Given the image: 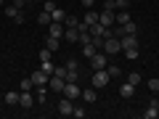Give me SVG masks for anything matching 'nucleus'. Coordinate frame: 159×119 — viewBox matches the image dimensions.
I'll list each match as a JSON object with an SVG mask.
<instances>
[{
  "mask_svg": "<svg viewBox=\"0 0 159 119\" xmlns=\"http://www.w3.org/2000/svg\"><path fill=\"white\" fill-rule=\"evenodd\" d=\"M40 69H43V72H45L48 77H51V74L56 72V64H53V61H40Z\"/></svg>",
  "mask_w": 159,
  "mask_h": 119,
  "instance_id": "a211bd4d",
  "label": "nucleus"
},
{
  "mask_svg": "<svg viewBox=\"0 0 159 119\" xmlns=\"http://www.w3.org/2000/svg\"><path fill=\"white\" fill-rule=\"evenodd\" d=\"M0 6H3V0H0Z\"/></svg>",
  "mask_w": 159,
  "mask_h": 119,
  "instance_id": "37998d69",
  "label": "nucleus"
},
{
  "mask_svg": "<svg viewBox=\"0 0 159 119\" xmlns=\"http://www.w3.org/2000/svg\"><path fill=\"white\" fill-rule=\"evenodd\" d=\"M64 85H66V79H64V77H56V74H51V77H48V90L64 93Z\"/></svg>",
  "mask_w": 159,
  "mask_h": 119,
  "instance_id": "423d86ee",
  "label": "nucleus"
},
{
  "mask_svg": "<svg viewBox=\"0 0 159 119\" xmlns=\"http://www.w3.org/2000/svg\"><path fill=\"white\" fill-rule=\"evenodd\" d=\"M101 8H103V11H114L117 6H114V0H103V3H101Z\"/></svg>",
  "mask_w": 159,
  "mask_h": 119,
  "instance_id": "f704fd0d",
  "label": "nucleus"
},
{
  "mask_svg": "<svg viewBox=\"0 0 159 119\" xmlns=\"http://www.w3.org/2000/svg\"><path fill=\"white\" fill-rule=\"evenodd\" d=\"M6 103H8V106H16V103H19V93H16V90L6 93Z\"/></svg>",
  "mask_w": 159,
  "mask_h": 119,
  "instance_id": "b1692460",
  "label": "nucleus"
},
{
  "mask_svg": "<svg viewBox=\"0 0 159 119\" xmlns=\"http://www.w3.org/2000/svg\"><path fill=\"white\" fill-rule=\"evenodd\" d=\"M82 101H85V103H96V101H98L96 87H93V90H82Z\"/></svg>",
  "mask_w": 159,
  "mask_h": 119,
  "instance_id": "dca6fc26",
  "label": "nucleus"
},
{
  "mask_svg": "<svg viewBox=\"0 0 159 119\" xmlns=\"http://www.w3.org/2000/svg\"><path fill=\"white\" fill-rule=\"evenodd\" d=\"M106 72H109V77H119V74H122V69H119V66H114V64H109V66H106Z\"/></svg>",
  "mask_w": 159,
  "mask_h": 119,
  "instance_id": "cd10ccee",
  "label": "nucleus"
},
{
  "mask_svg": "<svg viewBox=\"0 0 159 119\" xmlns=\"http://www.w3.org/2000/svg\"><path fill=\"white\" fill-rule=\"evenodd\" d=\"M64 95H66L69 101H77V98H82V87H80L77 82H66V85H64Z\"/></svg>",
  "mask_w": 159,
  "mask_h": 119,
  "instance_id": "7ed1b4c3",
  "label": "nucleus"
},
{
  "mask_svg": "<svg viewBox=\"0 0 159 119\" xmlns=\"http://www.w3.org/2000/svg\"><path fill=\"white\" fill-rule=\"evenodd\" d=\"M88 61H90L93 69H106V66H109V56H106L103 51H96V56L88 58Z\"/></svg>",
  "mask_w": 159,
  "mask_h": 119,
  "instance_id": "20e7f679",
  "label": "nucleus"
},
{
  "mask_svg": "<svg viewBox=\"0 0 159 119\" xmlns=\"http://www.w3.org/2000/svg\"><path fill=\"white\" fill-rule=\"evenodd\" d=\"M98 21H101L103 27H111V24H114V11H103V8H101V13H98Z\"/></svg>",
  "mask_w": 159,
  "mask_h": 119,
  "instance_id": "f8f14e48",
  "label": "nucleus"
},
{
  "mask_svg": "<svg viewBox=\"0 0 159 119\" xmlns=\"http://www.w3.org/2000/svg\"><path fill=\"white\" fill-rule=\"evenodd\" d=\"M122 27V34H135L138 32V27H135V21H127V24H119Z\"/></svg>",
  "mask_w": 159,
  "mask_h": 119,
  "instance_id": "6ab92c4d",
  "label": "nucleus"
},
{
  "mask_svg": "<svg viewBox=\"0 0 159 119\" xmlns=\"http://www.w3.org/2000/svg\"><path fill=\"white\" fill-rule=\"evenodd\" d=\"M148 90L159 93V79H148Z\"/></svg>",
  "mask_w": 159,
  "mask_h": 119,
  "instance_id": "e433bc0d",
  "label": "nucleus"
},
{
  "mask_svg": "<svg viewBox=\"0 0 159 119\" xmlns=\"http://www.w3.org/2000/svg\"><path fill=\"white\" fill-rule=\"evenodd\" d=\"M157 108H159V101H157Z\"/></svg>",
  "mask_w": 159,
  "mask_h": 119,
  "instance_id": "79ce46f5",
  "label": "nucleus"
},
{
  "mask_svg": "<svg viewBox=\"0 0 159 119\" xmlns=\"http://www.w3.org/2000/svg\"><path fill=\"white\" fill-rule=\"evenodd\" d=\"M127 21H133L127 11H119V13H114V24H127Z\"/></svg>",
  "mask_w": 159,
  "mask_h": 119,
  "instance_id": "f3484780",
  "label": "nucleus"
},
{
  "mask_svg": "<svg viewBox=\"0 0 159 119\" xmlns=\"http://www.w3.org/2000/svg\"><path fill=\"white\" fill-rule=\"evenodd\" d=\"M32 82H34V87H40V85H48V74L43 72V69H34V74H32Z\"/></svg>",
  "mask_w": 159,
  "mask_h": 119,
  "instance_id": "1a4fd4ad",
  "label": "nucleus"
},
{
  "mask_svg": "<svg viewBox=\"0 0 159 119\" xmlns=\"http://www.w3.org/2000/svg\"><path fill=\"white\" fill-rule=\"evenodd\" d=\"M64 40H66V42H77L80 40V29L77 27H66L64 29Z\"/></svg>",
  "mask_w": 159,
  "mask_h": 119,
  "instance_id": "9b49d317",
  "label": "nucleus"
},
{
  "mask_svg": "<svg viewBox=\"0 0 159 119\" xmlns=\"http://www.w3.org/2000/svg\"><path fill=\"white\" fill-rule=\"evenodd\" d=\"M51 19H53V21H64V19H66V13H64L61 8L56 6V8H53V11H51Z\"/></svg>",
  "mask_w": 159,
  "mask_h": 119,
  "instance_id": "4be33fe9",
  "label": "nucleus"
},
{
  "mask_svg": "<svg viewBox=\"0 0 159 119\" xmlns=\"http://www.w3.org/2000/svg\"><path fill=\"white\" fill-rule=\"evenodd\" d=\"M138 53H141L138 48H125V58H130V61H135V58H138Z\"/></svg>",
  "mask_w": 159,
  "mask_h": 119,
  "instance_id": "c85d7f7f",
  "label": "nucleus"
},
{
  "mask_svg": "<svg viewBox=\"0 0 159 119\" xmlns=\"http://www.w3.org/2000/svg\"><path fill=\"white\" fill-rule=\"evenodd\" d=\"M114 6H117L119 11H127V6H130V0H114Z\"/></svg>",
  "mask_w": 159,
  "mask_h": 119,
  "instance_id": "72a5a7b5",
  "label": "nucleus"
},
{
  "mask_svg": "<svg viewBox=\"0 0 159 119\" xmlns=\"http://www.w3.org/2000/svg\"><path fill=\"white\" fill-rule=\"evenodd\" d=\"M64 29H66V27H64V21H51V24H48V34H51V37L61 40L64 37Z\"/></svg>",
  "mask_w": 159,
  "mask_h": 119,
  "instance_id": "6e6552de",
  "label": "nucleus"
},
{
  "mask_svg": "<svg viewBox=\"0 0 159 119\" xmlns=\"http://www.w3.org/2000/svg\"><path fill=\"white\" fill-rule=\"evenodd\" d=\"M53 74H56V77H64V79H66V66H56V72H53Z\"/></svg>",
  "mask_w": 159,
  "mask_h": 119,
  "instance_id": "4c0bfd02",
  "label": "nucleus"
},
{
  "mask_svg": "<svg viewBox=\"0 0 159 119\" xmlns=\"http://www.w3.org/2000/svg\"><path fill=\"white\" fill-rule=\"evenodd\" d=\"M82 21H85L88 27H90V24H98V11H93V8H88V11H85V19H82Z\"/></svg>",
  "mask_w": 159,
  "mask_h": 119,
  "instance_id": "4468645a",
  "label": "nucleus"
},
{
  "mask_svg": "<svg viewBox=\"0 0 159 119\" xmlns=\"http://www.w3.org/2000/svg\"><path fill=\"white\" fill-rule=\"evenodd\" d=\"M109 82H111V77H109L106 69H96V74H93V87H96V90H103Z\"/></svg>",
  "mask_w": 159,
  "mask_h": 119,
  "instance_id": "f257e3e1",
  "label": "nucleus"
},
{
  "mask_svg": "<svg viewBox=\"0 0 159 119\" xmlns=\"http://www.w3.org/2000/svg\"><path fill=\"white\" fill-rule=\"evenodd\" d=\"M80 72H74V69H66V82H77Z\"/></svg>",
  "mask_w": 159,
  "mask_h": 119,
  "instance_id": "473e14b6",
  "label": "nucleus"
},
{
  "mask_svg": "<svg viewBox=\"0 0 159 119\" xmlns=\"http://www.w3.org/2000/svg\"><path fill=\"white\" fill-rule=\"evenodd\" d=\"M119 42H122V51H125V48H138V37L135 34H122Z\"/></svg>",
  "mask_w": 159,
  "mask_h": 119,
  "instance_id": "9d476101",
  "label": "nucleus"
},
{
  "mask_svg": "<svg viewBox=\"0 0 159 119\" xmlns=\"http://www.w3.org/2000/svg\"><path fill=\"white\" fill-rule=\"evenodd\" d=\"M45 48H51V51L56 53L58 51V37H51V34H48V37H45Z\"/></svg>",
  "mask_w": 159,
  "mask_h": 119,
  "instance_id": "5701e85b",
  "label": "nucleus"
},
{
  "mask_svg": "<svg viewBox=\"0 0 159 119\" xmlns=\"http://www.w3.org/2000/svg\"><path fill=\"white\" fill-rule=\"evenodd\" d=\"M101 48H103V53H106V56H117V53L122 51V42H119V37H106Z\"/></svg>",
  "mask_w": 159,
  "mask_h": 119,
  "instance_id": "f03ea898",
  "label": "nucleus"
},
{
  "mask_svg": "<svg viewBox=\"0 0 159 119\" xmlns=\"http://www.w3.org/2000/svg\"><path fill=\"white\" fill-rule=\"evenodd\" d=\"M72 111H74V101H69V98L64 95L61 101H58V114H61V117H69Z\"/></svg>",
  "mask_w": 159,
  "mask_h": 119,
  "instance_id": "0eeeda50",
  "label": "nucleus"
},
{
  "mask_svg": "<svg viewBox=\"0 0 159 119\" xmlns=\"http://www.w3.org/2000/svg\"><path fill=\"white\" fill-rule=\"evenodd\" d=\"M96 51H98V48L93 45V42H88V45H82V56H85V58H93V56H96Z\"/></svg>",
  "mask_w": 159,
  "mask_h": 119,
  "instance_id": "aec40b11",
  "label": "nucleus"
},
{
  "mask_svg": "<svg viewBox=\"0 0 159 119\" xmlns=\"http://www.w3.org/2000/svg\"><path fill=\"white\" fill-rule=\"evenodd\" d=\"M37 21L43 24V27H48V24L53 21V19H51V11H45V8H43V13H40V16H37Z\"/></svg>",
  "mask_w": 159,
  "mask_h": 119,
  "instance_id": "412c9836",
  "label": "nucleus"
},
{
  "mask_svg": "<svg viewBox=\"0 0 159 119\" xmlns=\"http://www.w3.org/2000/svg\"><path fill=\"white\" fill-rule=\"evenodd\" d=\"M19 11H21V8H19V6H16V3H13V6H6V16H11V19H13V16H16V13H19Z\"/></svg>",
  "mask_w": 159,
  "mask_h": 119,
  "instance_id": "c756f323",
  "label": "nucleus"
},
{
  "mask_svg": "<svg viewBox=\"0 0 159 119\" xmlns=\"http://www.w3.org/2000/svg\"><path fill=\"white\" fill-rule=\"evenodd\" d=\"M19 106H21V108H32V106H34L32 90H21V93H19Z\"/></svg>",
  "mask_w": 159,
  "mask_h": 119,
  "instance_id": "39448f33",
  "label": "nucleus"
},
{
  "mask_svg": "<svg viewBox=\"0 0 159 119\" xmlns=\"http://www.w3.org/2000/svg\"><path fill=\"white\" fill-rule=\"evenodd\" d=\"M77 24H80L77 16H66V19H64V27H77Z\"/></svg>",
  "mask_w": 159,
  "mask_h": 119,
  "instance_id": "7c9ffc66",
  "label": "nucleus"
},
{
  "mask_svg": "<svg viewBox=\"0 0 159 119\" xmlns=\"http://www.w3.org/2000/svg\"><path fill=\"white\" fill-rule=\"evenodd\" d=\"M43 8H45V11H53V8H56V3H53V0H45V3H43Z\"/></svg>",
  "mask_w": 159,
  "mask_h": 119,
  "instance_id": "58836bf2",
  "label": "nucleus"
},
{
  "mask_svg": "<svg viewBox=\"0 0 159 119\" xmlns=\"http://www.w3.org/2000/svg\"><path fill=\"white\" fill-rule=\"evenodd\" d=\"M66 69H74V72H80V64H77V58H69V61H66Z\"/></svg>",
  "mask_w": 159,
  "mask_h": 119,
  "instance_id": "c9c22d12",
  "label": "nucleus"
},
{
  "mask_svg": "<svg viewBox=\"0 0 159 119\" xmlns=\"http://www.w3.org/2000/svg\"><path fill=\"white\" fill-rule=\"evenodd\" d=\"M127 82H130V85H141V74H138V72H130V74H127Z\"/></svg>",
  "mask_w": 159,
  "mask_h": 119,
  "instance_id": "bb28decb",
  "label": "nucleus"
},
{
  "mask_svg": "<svg viewBox=\"0 0 159 119\" xmlns=\"http://www.w3.org/2000/svg\"><path fill=\"white\" fill-rule=\"evenodd\" d=\"M40 3H45V0H40Z\"/></svg>",
  "mask_w": 159,
  "mask_h": 119,
  "instance_id": "c03bdc74",
  "label": "nucleus"
},
{
  "mask_svg": "<svg viewBox=\"0 0 159 119\" xmlns=\"http://www.w3.org/2000/svg\"><path fill=\"white\" fill-rule=\"evenodd\" d=\"M24 3H34V0H24Z\"/></svg>",
  "mask_w": 159,
  "mask_h": 119,
  "instance_id": "a19ab883",
  "label": "nucleus"
},
{
  "mask_svg": "<svg viewBox=\"0 0 159 119\" xmlns=\"http://www.w3.org/2000/svg\"><path fill=\"white\" fill-rule=\"evenodd\" d=\"M85 114H88L85 108H80V106H74V111H72V117H74V119H85Z\"/></svg>",
  "mask_w": 159,
  "mask_h": 119,
  "instance_id": "2f4dec72",
  "label": "nucleus"
},
{
  "mask_svg": "<svg viewBox=\"0 0 159 119\" xmlns=\"http://www.w3.org/2000/svg\"><path fill=\"white\" fill-rule=\"evenodd\" d=\"M34 87V82H32V77H24L21 82H19V90H32Z\"/></svg>",
  "mask_w": 159,
  "mask_h": 119,
  "instance_id": "393cba45",
  "label": "nucleus"
},
{
  "mask_svg": "<svg viewBox=\"0 0 159 119\" xmlns=\"http://www.w3.org/2000/svg\"><path fill=\"white\" fill-rule=\"evenodd\" d=\"M143 117H146V119H157V117H159L157 101H154V103H148V108H146V111H143Z\"/></svg>",
  "mask_w": 159,
  "mask_h": 119,
  "instance_id": "2eb2a0df",
  "label": "nucleus"
},
{
  "mask_svg": "<svg viewBox=\"0 0 159 119\" xmlns=\"http://www.w3.org/2000/svg\"><path fill=\"white\" fill-rule=\"evenodd\" d=\"M37 58H40V61H51V58H53V51H51V48H43V51L37 53Z\"/></svg>",
  "mask_w": 159,
  "mask_h": 119,
  "instance_id": "a878e982",
  "label": "nucleus"
},
{
  "mask_svg": "<svg viewBox=\"0 0 159 119\" xmlns=\"http://www.w3.org/2000/svg\"><path fill=\"white\" fill-rule=\"evenodd\" d=\"M80 6H85V8H93V6H96V0H80Z\"/></svg>",
  "mask_w": 159,
  "mask_h": 119,
  "instance_id": "ea45409f",
  "label": "nucleus"
},
{
  "mask_svg": "<svg viewBox=\"0 0 159 119\" xmlns=\"http://www.w3.org/2000/svg\"><path fill=\"white\" fill-rule=\"evenodd\" d=\"M133 93H135V85H130V82L119 85V95H122V98H133Z\"/></svg>",
  "mask_w": 159,
  "mask_h": 119,
  "instance_id": "ddd939ff",
  "label": "nucleus"
}]
</instances>
